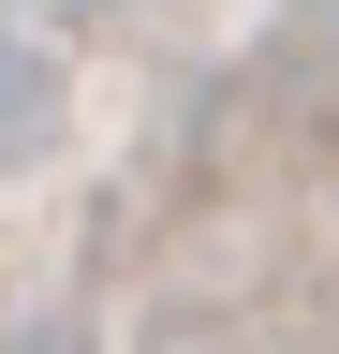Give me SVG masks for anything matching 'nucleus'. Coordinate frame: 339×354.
<instances>
[{"label": "nucleus", "mask_w": 339, "mask_h": 354, "mask_svg": "<svg viewBox=\"0 0 339 354\" xmlns=\"http://www.w3.org/2000/svg\"><path fill=\"white\" fill-rule=\"evenodd\" d=\"M0 88H15V59H0ZM0 118H15V104H0Z\"/></svg>", "instance_id": "nucleus-1"}]
</instances>
